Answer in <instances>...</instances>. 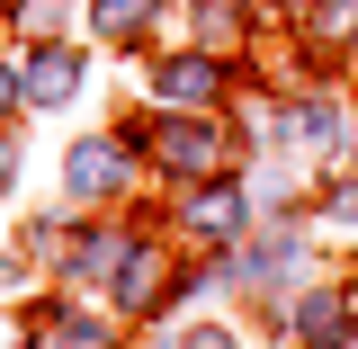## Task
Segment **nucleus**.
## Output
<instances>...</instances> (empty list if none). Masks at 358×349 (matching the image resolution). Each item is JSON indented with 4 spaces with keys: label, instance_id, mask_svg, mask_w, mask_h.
I'll use <instances>...</instances> for the list:
<instances>
[]
</instances>
